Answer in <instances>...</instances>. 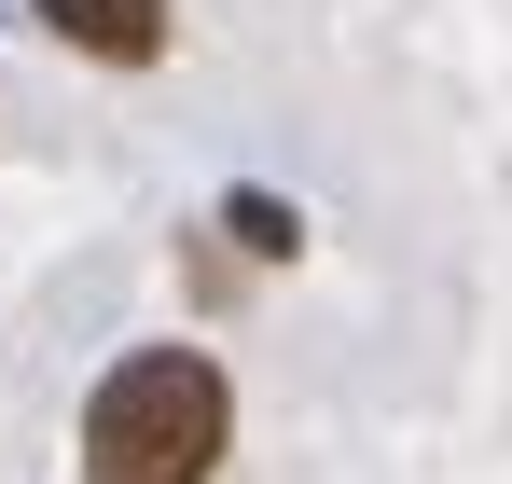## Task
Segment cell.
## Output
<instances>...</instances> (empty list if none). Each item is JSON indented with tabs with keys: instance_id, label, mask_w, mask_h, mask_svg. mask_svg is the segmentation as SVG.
<instances>
[{
	"instance_id": "obj_1",
	"label": "cell",
	"mask_w": 512,
	"mask_h": 484,
	"mask_svg": "<svg viewBox=\"0 0 512 484\" xmlns=\"http://www.w3.org/2000/svg\"><path fill=\"white\" fill-rule=\"evenodd\" d=\"M222 471V374L194 346L111 360L84 402V484H208Z\"/></svg>"
},
{
	"instance_id": "obj_2",
	"label": "cell",
	"mask_w": 512,
	"mask_h": 484,
	"mask_svg": "<svg viewBox=\"0 0 512 484\" xmlns=\"http://www.w3.org/2000/svg\"><path fill=\"white\" fill-rule=\"evenodd\" d=\"M56 42H84V56H111V70H153L167 56V0H28Z\"/></svg>"
}]
</instances>
